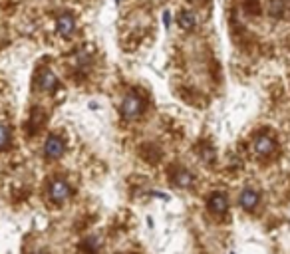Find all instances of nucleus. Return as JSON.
<instances>
[{
    "instance_id": "nucleus-1",
    "label": "nucleus",
    "mask_w": 290,
    "mask_h": 254,
    "mask_svg": "<svg viewBox=\"0 0 290 254\" xmlns=\"http://www.w3.org/2000/svg\"><path fill=\"white\" fill-rule=\"evenodd\" d=\"M141 113H143V99H141L137 93L125 95V99H123V103H121V115H123L125 119H129V121H133V119H137Z\"/></svg>"
},
{
    "instance_id": "nucleus-2",
    "label": "nucleus",
    "mask_w": 290,
    "mask_h": 254,
    "mask_svg": "<svg viewBox=\"0 0 290 254\" xmlns=\"http://www.w3.org/2000/svg\"><path fill=\"white\" fill-rule=\"evenodd\" d=\"M48 195H50V199H52L56 205H64V203L72 197V189H70V185H68L66 181H62V179H54V181L50 183Z\"/></svg>"
},
{
    "instance_id": "nucleus-13",
    "label": "nucleus",
    "mask_w": 290,
    "mask_h": 254,
    "mask_svg": "<svg viewBox=\"0 0 290 254\" xmlns=\"http://www.w3.org/2000/svg\"><path fill=\"white\" fill-rule=\"evenodd\" d=\"M163 16H165V18H163V20H165V26H169V12H165Z\"/></svg>"
},
{
    "instance_id": "nucleus-7",
    "label": "nucleus",
    "mask_w": 290,
    "mask_h": 254,
    "mask_svg": "<svg viewBox=\"0 0 290 254\" xmlns=\"http://www.w3.org/2000/svg\"><path fill=\"white\" fill-rule=\"evenodd\" d=\"M207 205H209V211L215 212V214H223V212L229 209V201H227V197H225L223 193L211 195V199H209Z\"/></svg>"
},
{
    "instance_id": "nucleus-5",
    "label": "nucleus",
    "mask_w": 290,
    "mask_h": 254,
    "mask_svg": "<svg viewBox=\"0 0 290 254\" xmlns=\"http://www.w3.org/2000/svg\"><path fill=\"white\" fill-rule=\"evenodd\" d=\"M252 145H254L256 155H260V157H266V155H270L274 151V139L268 137V135H258Z\"/></svg>"
},
{
    "instance_id": "nucleus-9",
    "label": "nucleus",
    "mask_w": 290,
    "mask_h": 254,
    "mask_svg": "<svg viewBox=\"0 0 290 254\" xmlns=\"http://www.w3.org/2000/svg\"><path fill=\"white\" fill-rule=\"evenodd\" d=\"M173 179H175V185L181 187V189H189V187H193V175H191L189 171H179Z\"/></svg>"
},
{
    "instance_id": "nucleus-11",
    "label": "nucleus",
    "mask_w": 290,
    "mask_h": 254,
    "mask_svg": "<svg viewBox=\"0 0 290 254\" xmlns=\"http://www.w3.org/2000/svg\"><path fill=\"white\" fill-rule=\"evenodd\" d=\"M8 145H10V129L6 125L0 123V151L6 149Z\"/></svg>"
},
{
    "instance_id": "nucleus-10",
    "label": "nucleus",
    "mask_w": 290,
    "mask_h": 254,
    "mask_svg": "<svg viewBox=\"0 0 290 254\" xmlns=\"http://www.w3.org/2000/svg\"><path fill=\"white\" fill-rule=\"evenodd\" d=\"M179 26H181L183 30H193V28L197 26L195 14H193V12H181V16H179Z\"/></svg>"
},
{
    "instance_id": "nucleus-12",
    "label": "nucleus",
    "mask_w": 290,
    "mask_h": 254,
    "mask_svg": "<svg viewBox=\"0 0 290 254\" xmlns=\"http://www.w3.org/2000/svg\"><path fill=\"white\" fill-rule=\"evenodd\" d=\"M284 12V0H272L270 2V14L272 16H282Z\"/></svg>"
},
{
    "instance_id": "nucleus-6",
    "label": "nucleus",
    "mask_w": 290,
    "mask_h": 254,
    "mask_svg": "<svg viewBox=\"0 0 290 254\" xmlns=\"http://www.w3.org/2000/svg\"><path fill=\"white\" fill-rule=\"evenodd\" d=\"M258 193L254 191V189H244L242 193H241V197H239V203H241V207L244 209V211H254L256 209V205H258Z\"/></svg>"
},
{
    "instance_id": "nucleus-3",
    "label": "nucleus",
    "mask_w": 290,
    "mask_h": 254,
    "mask_svg": "<svg viewBox=\"0 0 290 254\" xmlns=\"http://www.w3.org/2000/svg\"><path fill=\"white\" fill-rule=\"evenodd\" d=\"M64 149H66L64 139L58 137V135H50V137L46 139V143H44V155H46L48 159H58V157H62Z\"/></svg>"
},
{
    "instance_id": "nucleus-4",
    "label": "nucleus",
    "mask_w": 290,
    "mask_h": 254,
    "mask_svg": "<svg viewBox=\"0 0 290 254\" xmlns=\"http://www.w3.org/2000/svg\"><path fill=\"white\" fill-rule=\"evenodd\" d=\"M56 26H58V34L64 36V38H72L74 32H76V20H74L72 14H62V16H58Z\"/></svg>"
},
{
    "instance_id": "nucleus-8",
    "label": "nucleus",
    "mask_w": 290,
    "mask_h": 254,
    "mask_svg": "<svg viewBox=\"0 0 290 254\" xmlns=\"http://www.w3.org/2000/svg\"><path fill=\"white\" fill-rule=\"evenodd\" d=\"M38 85H40V89H44V91H54V89L58 87V78H56L50 70H44V72L40 74Z\"/></svg>"
}]
</instances>
